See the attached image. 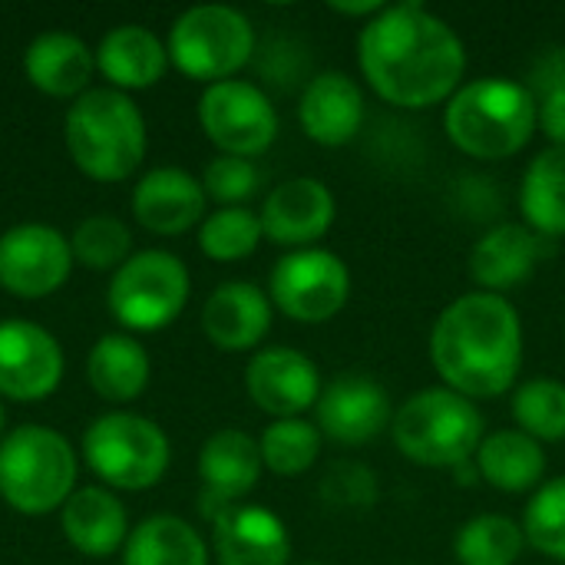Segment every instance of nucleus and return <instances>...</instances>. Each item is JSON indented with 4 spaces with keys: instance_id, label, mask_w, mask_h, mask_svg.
Returning a JSON list of instances; mask_svg holds the SVG:
<instances>
[{
    "instance_id": "nucleus-14",
    "label": "nucleus",
    "mask_w": 565,
    "mask_h": 565,
    "mask_svg": "<svg viewBox=\"0 0 565 565\" xmlns=\"http://www.w3.org/2000/svg\"><path fill=\"white\" fill-rule=\"evenodd\" d=\"M63 351L50 331L30 321H0V397L43 401L60 387Z\"/></svg>"
},
{
    "instance_id": "nucleus-8",
    "label": "nucleus",
    "mask_w": 565,
    "mask_h": 565,
    "mask_svg": "<svg viewBox=\"0 0 565 565\" xmlns=\"http://www.w3.org/2000/svg\"><path fill=\"white\" fill-rule=\"evenodd\" d=\"M89 470L116 490H149L169 470V440L139 414H106L83 434Z\"/></svg>"
},
{
    "instance_id": "nucleus-15",
    "label": "nucleus",
    "mask_w": 565,
    "mask_h": 565,
    "mask_svg": "<svg viewBox=\"0 0 565 565\" xmlns=\"http://www.w3.org/2000/svg\"><path fill=\"white\" fill-rule=\"evenodd\" d=\"M262 450L258 440L245 430H218L205 440L199 454V477H202V493H199V510L205 520H218L238 500H245L262 477Z\"/></svg>"
},
{
    "instance_id": "nucleus-5",
    "label": "nucleus",
    "mask_w": 565,
    "mask_h": 565,
    "mask_svg": "<svg viewBox=\"0 0 565 565\" xmlns=\"http://www.w3.org/2000/svg\"><path fill=\"white\" fill-rule=\"evenodd\" d=\"M391 437L411 463L457 470L477 457L487 430L483 414L470 397L450 387H424L394 411Z\"/></svg>"
},
{
    "instance_id": "nucleus-2",
    "label": "nucleus",
    "mask_w": 565,
    "mask_h": 565,
    "mask_svg": "<svg viewBox=\"0 0 565 565\" xmlns=\"http://www.w3.org/2000/svg\"><path fill=\"white\" fill-rule=\"evenodd\" d=\"M430 364L444 387L470 401L513 391L523 367V321L513 301L490 291L450 301L430 331Z\"/></svg>"
},
{
    "instance_id": "nucleus-1",
    "label": "nucleus",
    "mask_w": 565,
    "mask_h": 565,
    "mask_svg": "<svg viewBox=\"0 0 565 565\" xmlns=\"http://www.w3.org/2000/svg\"><path fill=\"white\" fill-rule=\"evenodd\" d=\"M358 63L367 86L391 106L430 109L463 83L467 46L460 33L420 0L387 3L361 26Z\"/></svg>"
},
{
    "instance_id": "nucleus-24",
    "label": "nucleus",
    "mask_w": 565,
    "mask_h": 565,
    "mask_svg": "<svg viewBox=\"0 0 565 565\" xmlns=\"http://www.w3.org/2000/svg\"><path fill=\"white\" fill-rule=\"evenodd\" d=\"M23 70H26V79L40 93L66 99V96H76V93L83 96V89L93 79L96 56L89 53V46L79 36L53 30V33H40L26 46Z\"/></svg>"
},
{
    "instance_id": "nucleus-41",
    "label": "nucleus",
    "mask_w": 565,
    "mask_h": 565,
    "mask_svg": "<svg viewBox=\"0 0 565 565\" xmlns=\"http://www.w3.org/2000/svg\"><path fill=\"white\" fill-rule=\"evenodd\" d=\"M0 430H3V407H0Z\"/></svg>"
},
{
    "instance_id": "nucleus-7",
    "label": "nucleus",
    "mask_w": 565,
    "mask_h": 565,
    "mask_svg": "<svg viewBox=\"0 0 565 565\" xmlns=\"http://www.w3.org/2000/svg\"><path fill=\"white\" fill-rule=\"evenodd\" d=\"M169 60L179 73L202 83L232 79L255 53L252 20L225 3H202L185 10L169 33Z\"/></svg>"
},
{
    "instance_id": "nucleus-33",
    "label": "nucleus",
    "mask_w": 565,
    "mask_h": 565,
    "mask_svg": "<svg viewBox=\"0 0 565 565\" xmlns=\"http://www.w3.org/2000/svg\"><path fill=\"white\" fill-rule=\"evenodd\" d=\"M262 238H265L262 218L255 212H248L245 205L218 209L199 228V248L212 262H242L258 248Z\"/></svg>"
},
{
    "instance_id": "nucleus-34",
    "label": "nucleus",
    "mask_w": 565,
    "mask_h": 565,
    "mask_svg": "<svg viewBox=\"0 0 565 565\" xmlns=\"http://www.w3.org/2000/svg\"><path fill=\"white\" fill-rule=\"evenodd\" d=\"M70 248L73 258L89 271H109V268L119 271L129 262L132 232L113 215H89L76 225Z\"/></svg>"
},
{
    "instance_id": "nucleus-38",
    "label": "nucleus",
    "mask_w": 565,
    "mask_h": 565,
    "mask_svg": "<svg viewBox=\"0 0 565 565\" xmlns=\"http://www.w3.org/2000/svg\"><path fill=\"white\" fill-rule=\"evenodd\" d=\"M565 89V50H546L533 70H530V93L550 96V93H563Z\"/></svg>"
},
{
    "instance_id": "nucleus-11",
    "label": "nucleus",
    "mask_w": 565,
    "mask_h": 565,
    "mask_svg": "<svg viewBox=\"0 0 565 565\" xmlns=\"http://www.w3.org/2000/svg\"><path fill=\"white\" fill-rule=\"evenodd\" d=\"M199 122L222 156L252 159L271 149L278 136V113L271 99L245 79H222L205 86L199 99Z\"/></svg>"
},
{
    "instance_id": "nucleus-22",
    "label": "nucleus",
    "mask_w": 565,
    "mask_h": 565,
    "mask_svg": "<svg viewBox=\"0 0 565 565\" xmlns=\"http://www.w3.org/2000/svg\"><path fill=\"white\" fill-rule=\"evenodd\" d=\"M540 258H543V238L520 222H503L473 245L470 278L477 281L480 291L503 295L523 285L540 265Z\"/></svg>"
},
{
    "instance_id": "nucleus-39",
    "label": "nucleus",
    "mask_w": 565,
    "mask_h": 565,
    "mask_svg": "<svg viewBox=\"0 0 565 565\" xmlns=\"http://www.w3.org/2000/svg\"><path fill=\"white\" fill-rule=\"evenodd\" d=\"M540 129L553 146H565V89L540 96Z\"/></svg>"
},
{
    "instance_id": "nucleus-25",
    "label": "nucleus",
    "mask_w": 565,
    "mask_h": 565,
    "mask_svg": "<svg viewBox=\"0 0 565 565\" xmlns=\"http://www.w3.org/2000/svg\"><path fill=\"white\" fill-rule=\"evenodd\" d=\"M96 66L119 89H146L162 79L169 66V50L149 26L122 23L99 40Z\"/></svg>"
},
{
    "instance_id": "nucleus-16",
    "label": "nucleus",
    "mask_w": 565,
    "mask_h": 565,
    "mask_svg": "<svg viewBox=\"0 0 565 565\" xmlns=\"http://www.w3.org/2000/svg\"><path fill=\"white\" fill-rule=\"evenodd\" d=\"M248 397L275 420H291L311 411L324 391L318 364L295 348H265L245 371Z\"/></svg>"
},
{
    "instance_id": "nucleus-35",
    "label": "nucleus",
    "mask_w": 565,
    "mask_h": 565,
    "mask_svg": "<svg viewBox=\"0 0 565 565\" xmlns=\"http://www.w3.org/2000/svg\"><path fill=\"white\" fill-rule=\"evenodd\" d=\"M523 533L533 550L565 563V477L546 480L523 513Z\"/></svg>"
},
{
    "instance_id": "nucleus-37",
    "label": "nucleus",
    "mask_w": 565,
    "mask_h": 565,
    "mask_svg": "<svg viewBox=\"0 0 565 565\" xmlns=\"http://www.w3.org/2000/svg\"><path fill=\"white\" fill-rule=\"evenodd\" d=\"M262 185V172L255 169L252 159H238V156H218L205 166L202 175V189L209 199L222 202V209H238L242 202H248Z\"/></svg>"
},
{
    "instance_id": "nucleus-13",
    "label": "nucleus",
    "mask_w": 565,
    "mask_h": 565,
    "mask_svg": "<svg viewBox=\"0 0 565 565\" xmlns=\"http://www.w3.org/2000/svg\"><path fill=\"white\" fill-rule=\"evenodd\" d=\"M394 407L387 391L367 374H341L334 377L318 404H315V427L321 437L341 447H364L391 430Z\"/></svg>"
},
{
    "instance_id": "nucleus-28",
    "label": "nucleus",
    "mask_w": 565,
    "mask_h": 565,
    "mask_svg": "<svg viewBox=\"0 0 565 565\" xmlns=\"http://www.w3.org/2000/svg\"><path fill=\"white\" fill-rule=\"evenodd\" d=\"M523 225L540 238L565 235V146L543 149L523 172L520 182Z\"/></svg>"
},
{
    "instance_id": "nucleus-30",
    "label": "nucleus",
    "mask_w": 565,
    "mask_h": 565,
    "mask_svg": "<svg viewBox=\"0 0 565 565\" xmlns=\"http://www.w3.org/2000/svg\"><path fill=\"white\" fill-rule=\"evenodd\" d=\"M526 550V533L520 523L500 513L473 516L460 526L454 540V556L460 565H516Z\"/></svg>"
},
{
    "instance_id": "nucleus-40",
    "label": "nucleus",
    "mask_w": 565,
    "mask_h": 565,
    "mask_svg": "<svg viewBox=\"0 0 565 565\" xmlns=\"http://www.w3.org/2000/svg\"><path fill=\"white\" fill-rule=\"evenodd\" d=\"M334 13H344V17H364V20H371V17H377L387 3L384 0H361V3H348V0H331L328 3Z\"/></svg>"
},
{
    "instance_id": "nucleus-18",
    "label": "nucleus",
    "mask_w": 565,
    "mask_h": 565,
    "mask_svg": "<svg viewBox=\"0 0 565 565\" xmlns=\"http://www.w3.org/2000/svg\"><path fill=\"white\" fill-rule=\"evenodd\" d=\"M298 122L305 136L324 149H341L354 142L364 126V93L354 76L328 70L308 79L298 103Z\"/></svg>"
},
{
    "instance_id": "nucleus-21",
    "label": "nucleus",
    "mask_w": 565,
    "mask_h": 565,
    "mask_svg": "<svg viewBox=\"0 0 565 565\" xmlns=\"http://www.w3.org/2000/svg\"><path fill=\"white\" fill-rule=\"evenodd\" d=\"M205 189L195 175L162 166L142 175L132 192V212L156 235H182L205 215Z\"/></svg>"
},
{
    "instance_id": "nucleus-19",
    "label": "nucleus",
    "mask_w": 565,
    "mask_h": 565,
    "mask_svg": "<svg viewBox=\"0 0 565 565\" xmlns=\"http://www.w3.org/2000/svg\"><path fill=\"white\" fill-rule=\"evenodd\" d=\"M212 550L218 565H288L291 536L281 516L265 507H232L215 520Z\"/></svg>"
},
{
    "instance_id": "nucleus-32",
    "label": "nucleus",
    "mask_w": 565,
    "mask_h": 565,
    "mask_svg": "<svg viewBox=\"0 0 565 565\" xmlns=\"http://www.w3.org/2000/svg\"><path fill=\"white\" fill-rule=\"evenodd\" d=\"M513 420L516 430L533 437L536 444L565 440V384L553 377H536L516 387L513 394Z\"/></svg>"
},
{
    "instance_id": "nucleus-4",
    "label": "nucleus",
    "mask_w": 565,
    "mask_h": 565,
    "mask_svg": "<svg viewBox=\"0 0 565 565\" xmlns=\"http://www.w3.org/2000/svg\"><path fill=\"white\" fill-rule=\"evenodd\" d=\"M63 136L76 169L96 182L129 179L146 156L142 113L119 89H86L70 106Z\"/></svg>"
},
{
    "instance_id": "nucleus-17",
    "label": "nucleus",
    "mask_w": 565,
    "mask_h": 565,
    "mask_svg": "<svg viewBox=\"0 0 565 565\" xmlns=\"http://www.w3.org/2000/svg\"><path fill=\"white\" fill-rule=\"evenodd\" d=\"M338 202L334 192L311 175L288 179L275 185L262 205V232L268 242L285 248H311L334 225Z\"/></svg>"
},
{
    "instance_id": "nucleus-42",
    "label": "nucleus",
    "mask_w": 565,
    "mask_h": 565,
    "mask_svg": "<svg viewBox=\"0 0 565 565\" xmlns=\"http://www.w3.org/2000/svg\"><path fill=\"white\" fill-rule=\"evenodd\" d=\"M301 565H328V563H301Z\"/></svg>"
},
{
    "instance_id": "nucleus-27",
    "label": "nucleus",
    "mask_w": 565,
    "mask_h": 565,
    "mask_svg": "<svg viewBox=\"0 0 565 565\" xmlns=\"http://www.w3.org/2000/svg\"><path fill=\"white\" fill-rule=\"evenodd\" d=\"M86 377L103 401L129 404L149 384V354L129 334H106L89 351Z\"/></svg>"
},
{
    "instance_id": "nucleus-29",
    "label": "nucleus",
    "mask_w": 565,
    "mask_h": 565,
    "mask_svg": "<svg viewBox=\"0 0 565 565\" xmlns=\"http://www.w3.org/2000/svg\"><path fill=\"white\" fill-rule=\"evenodd\" d=\"M122 565H209V546L185 520L149 516L129 533Z\"/></svg>"
},
{
    "instance_id": "nucleus-23",
    "label": "nucleus",
    "mask_w": 565,
    "mask_h": 565,
    "mask_svg": "<svg viewBox=\"0 0 565 565\" xmlns=\"http://www.w3.org/2000/svg\"><path fill=\"white\" fill-rule=\"evenodd\" d=\"M63 536L76 553L106 559L129 540L126 507L103 487H83L63 503Z\"/></svg>"
},
{
    "instance_id": "nucleus-3",
    "label": "nucleus",
    "mask_w": 565,
    "mask_h": 565,
    "mask_svg": "<svg viewBox=\"0 0 565 565\" xmlns=\"http://www.w3.org/2000/svg\"><path fill=\"white\" fill-rule=\"evenodd\" d=\"M540 129V103L526 83L480 76L463 83L444 109L447 139L470 159L500 162L523 152Z\"/></svg>"
},
{
    "instance_id": "nucleus-6",
    "label": "nucleus",
    "mask_w": 565,
    "mask_h": 565,
    "mask_svg": "<svg viewBox=\"0 0 565 565\" xmlns=\"http://www.w3.org/2000/svg\"><path fill=\"white\" fill-rule=\"evenodd\" d=\"M76 454L50 427L23 424L0 440V497L23 516H43L73 497Z\"/></svg>"
},
{
    "instance_id": "nucleus-36",
    "label": "nucleus",
    "mask_w": 565,
    "mask_h": 565,
    "mask_svg": "<svg viewBox=\"0 0 565 565\" xmlns=\"http://www.w3.org/2000/svg\"><path fill=\"white\" fill-rule=\"evenodd\" d=\"M377 477L358 460H338L321 477V497L334 510H371L377 503Z\"/></svg>"
},
{
    "instance_id": "nucleus-10",
    "label": "nucleus",
    "mask_w": 565,
    "mask_h": 565,
    "mask_svg": "<svg viewBox=\"0 0 565 565\" xmlns=\"http://www.w3.org/2000/svg\"><path fill=\"white\" fill-rule=\"evenodd\" d=\"M271 305L298 324H324L351 298V271L328 248H298L278 258L268 278Z\"/></svg>"
},
{
    "instance_id": "nucleus-31",
    "label": "nucleus",
    "mask_w": 565,
    "mask_h": 565,
    "mask_svg": "<svg viewBox=\"0 0 565 565\" xmlns=\"http://www.w3.org/2000/svg\"><path fill=\"white\" fill-rule=\"evenodd\" d=\"M321 430L301 417H291V420H275L265 427L262 440H258V450H262V463L265 470H271L275 477H301L308 473L318 457H321Z\"/></svg>"
},
{
    "instance_id": "nucleus-20",
    "label": "nucleus",
    "mask_w": 565,
    "mask_h": 565,
    "mask_svg": "<svg viewBox=\"0 0 565 565\" xmlns=\"http://www.w3.org/2000/svg\"><path fill=\"white\" fill-rule=\"evenodd\" d=\"M202 331L218 351H252L271 331V298L252 281H225L202 308Z\"/></svg>"
},
{
    "instance_id": "nucleus-9",
    "label": "nucleus",
    "mask_w": 565,
    "mask_h": 565,
    "mask_svg": "<svg viewBox=\"0 0 565 565\" xmlns=\"http://www.w3.org/2000/svg\"><path fill=\"white\" fill-rule=\"evenodd\" d=\"M189 268L172 252H139L109 281V311L129 331L169 328L189 301Z\"/></svg>"
},
{
    "instance_id": "nucleus-12",
    "label": "nucleus",
    "mask_w": 565,
    "mask_h": 565,
    "mask_svg": "<svg viewBox=\"0 0 565 565\" xmlns=\"http://www.w3.org/2000/svg\"><path fill=\"white\" fill-rule=\"evenodd\" d=\"M73 248L50 225H13L0 235V288L13 298H46L70 278Z\"/></svg>"
},
{
    "instance_id": "nucleus-26",
    "label": "nucleus",
    "mask_w": 565,
    "mask_h": 565,
    "mask_svg": "<svg viewBox=\"0 0 565 565\" xmlns=\"http://www.w3.org/2000/svg\"><path fill=\"white\" fill-rule=\"evenodd\" d=\"M477 473L500 493H526L543 487L546 454L543 444L526 437L523 430H497L487 434L477 457Z\"/></svg>"
}]
</instances>
